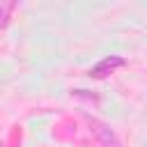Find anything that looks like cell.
Masks as SVG:
<instances>
[{
    "label": "cell",
    "mask_w": 147,
    "mask_h": 147,
    "mask_svg": "<svg viewBox=\"0 0 147 147\" xmlns=\"http://www.w3.org/2000/svg\"><path fill=\"white\" fill-rule=\"evenodd\" d=\"M87 124H90V131L96 136V140H99L103 147H119V140H117L115 131H113L108 124H103V122H99V119H87Z\"/></svg>",
    "instance_id": "obj_1"
},
{
    "label": "cell",
    "mask_w": 147,
    "mask_h": 147,
    "mask_svg": "<svg viewBox=\"0 0 147 147\" xmlns=\"http://www.w3.org/2000/svg\"><path fill=\"white\" fill-rule=\"evenodd\" d=\"M124 64H126L124 57H119V55H108V57H103L96 67H92L90 76H92V78H106V76H110L115 69H119V67H124Z\"/></svg>",
    "instance_id": "obj_2"
},
{
    "label": "cell",
    "mask_w": 147,
    "mask_h": 147,
    "mask_svg": "<svg viewBox=\"0 0 147 147\" xmlns=\"http://www.w3.org/2000/svg\"><path fill=\"white\" fill-rule=\"evenodd\" d=\"M2 23H5V21H2V9H0V25H2Z\"/></svg>",
    "instance_id": "obj_3"
}]
</instances>
